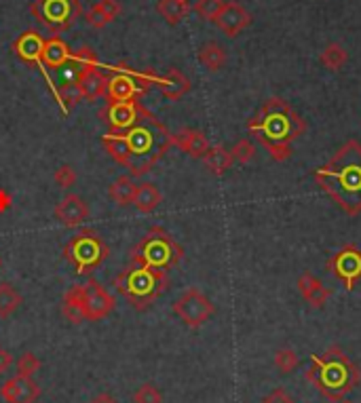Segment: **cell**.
Segmentation results:
<instances>
[{
  "instance_id": "1",
  "label": "cell",
  "mask_w": 361,
  "mask_h": 403,
  "mask_svg": "<svg viewBox=\"0 0 361 403\" xmlns=\"http://www.w3.org/2000/svg\"><path fill=\"white\" fill-rule=\"evenodd\" d=\"M101 144L131 178H142L165 157L171 146V131L150 112L125 131L101 135Z\"/></svg>"
},
{
  "instance_id": "2",
  "label": "cell",
  "mask_w": 361,
  "mask_h": 403,
  "mask_svg": "<svg viewBox=\"0 0 361 403\" xmlns=\"http://www.w3.org/2000/svg\"><path fill=\"white\" fill-rule=\"evenodd\" d=\"M317 186L346 216L361 214V144L344 142L336 155L313 171Z\"/></svg>"
},
{
  "instance_id": "3",
  "label": "cell",
  "mask_w": 361,
  "mask_h": 403,
  "mask_svg": "<svg viewBox=\"0 0 361 403\" xmlns=\"http://www.w3.org/2000/svg\"><path fill=\"white\" fill-rule=\"evenodd\" d=\"M247 131L262 144L273 161H287L292 157V142L306 131L304 119L281 97H271L249 121Z\"/></svg>"
},
{
  "instance_id": "4",
  "label": "cell",
  "mask_w": 361,
  "mask_h": 403,
  "mask_svg": "<svg viewBox=\"0 0 361 403\" xmlns=\"http://www.w3.org/2000/svg\"><path fill=\"white\" fill-rule=\"evenodd\" d=\"M112 287L125 295L131 309L144 313L157 302L169 287L167 271L150 268L142 264H129L112 279Z\"/></svg>"
},
{
  "instance_id": "5",
  "label": "cell",
  "mask_w": 361,
  "mask_h": 403,
  "mask_svg": "<svg viewBox=\"0 0 361 403\" xmlns=\"http://www.w3.org/2000/svg\"><path fill=\"white\" fill-rule=\"evenodd\" d=\"M311 363L308 380H313L319 391L334 401L342 399V395L353 391L359 382V370L340 348H330L324 357H311Z\"/></svg>"
},
{
  "instance_id": "6",
  "label": "cell",
  "mask_w": 361,
  "mask_h": 403,
  "mask_svg": "<svg viewBox=\"0 0 361 403\" xmlns=\"http://www.w3.org/2000/svg\"><path fill=\"white\" fill-rule=\"evenodd\" d=\"M184 258V247L161 226H152L146 237L131 249V264H142L159 271H169Z\"/></svg>"
},
{
  "instance_id": "7",
  "label": "cell",
  "mask_w": 361,
  "mask_h": 403,
  "mask_svg": "<svg viewBox=\"0 0 361 403\" xmlns=\"http://www.w3.org/2000/svg\"><path fill=\"white\" fill-rule=\"evenodd\" d=\"M112 74L108 76L106 99L108 102H140L150 91L152 85H157V72H135L125 64L106 66Z\"/></svg>"
},
{
  "instance_id": "8",
  "label": "cell",
  "mask_w": 361,
  "mask_h": 403,
  "mask_svg": "<svg viewBox=\"0 0 361 403\" xmlns=\"http://www.w3.org/2000/svg\"><path fill=\"white\" fill-rule=\"evenodd\" d=\"M64 256L74 264L76 275L83 277V275H91L101 262L108 260L110 247L93 230H85L70 239V243L64 247Z\"/></svg>"
},
{
  "instance_id": "9",
  "label": "cell",
  "mask_w": 361,
  "mask_h": 403,
  "mask_svg": "<svg viewBox=\"0 0 361 403\" xmlns=\"http://www.w3.org/2000/svg\"><path fill=\"white\" fill-rule=\"evenodd\" d=\"M30 13L49 32L60 34L70 30L83 15L78 0H32Z\"/></svg>"
},
{
  "instance_id": "10",
  "label": "cell",
  "mask_w": 361,
  "mask_h": 403,
  "mask_svg": "<svg viewBox=\"0 0 361 403\" xmlns=\"http://www.w3.org/2000/svg\"><path fill=\"white\" fill-rule=\"evenodd\" d=\"M174 313L180 317V321L184 325L196 329V327H201L203 323H208L214 317L216 307L201 289L190 287L174 302Z\"/></svg>"
},
{
  "instance_id": "11",
  "label": "cell",
  "mask_w": 361,
  "mask_h": 403,
  "mask_svg": "<svg viewBox=\"0 0 361 403\" xmlns=\"http://www.w3.org/2000/svg\"><path fill=\"white\" fill-rule=\"evenodd\" d=\"M326 266L351 291L361 279V249L357 245H344L328 260Z\"/></svg>"
},
{
  "instance_id": "12",
  "label": "cell",
  "mask_w": 361,
  "mask_h": 403,
  "mask_svg": "<svg viewBox=\"0 0 361 403\" xmlns=\"http://www.w3.org/2000/svg\"><path fill=\"white\" fill-rule=\"evenodd\" d=\"M117 307L115 295L101 285L97 279H89L83 285V311H85V321H101L106 319Z\"/></svg>"
},
{
  "instance_id": "13",
  "label": "cell",
  "mask_w": 361,
  "mask_h": 403,
  "mask_svg": "<svg viewBox=\"0 0 361 403\" xmlns=\"http://www.w3.org/2000/svg\"><path fill=\"white\" fill-rule=\"evenodd\" d=\"M150 110H146L140 102H108V106L99 112V119L108 121V131H125L140 123Z\"/></svg>"
},
{
  "instance_id": "14",
  "label": "cell",
  "mask_w": 361,
  "mask_h": 403,
  "mask_svg": "<svg viewBox=\"0 0 361 403\" xmlns=\"http://www.w3.org/2000/svg\"><path fill=\"white\" fill-rule=\"evenodd\" d=\"M40 60H42V76L51 87V72H58L72 62V49L60 34H53L44 38Z\"/></svg>"
},
{
  "instance_id": "15",
  "label": "cell",
  "mask_w": 361,
  "mask_h": 403,
  "mask_svg": "<svg viewBox=\"0 0 361 403\" xmlns=\"http://www.w3.org/2000/svg\"><path fill=\"white\" fill-rule=\"evenodd\" d=\"M106 87H108V76L101 72L99 66L76 68V89L81 99L97 102V99L106 97Z\"/></svg>"
},
{
  "instance_id": "16",
  "label": "cell",
  "mask_w": 361,
  "mask_h": 403,
  "mask_svg": "<svg viewBox=\"0 0 361 403\" xmlns=\"http://www.w3.org/2000/svg\"><path fill=\"white\" fill-rule=\"evenodd\" d=\"M251 22H253V17H251V13H249L245 7H241L239 3H224L222 11L218 13V17H216L214 24H216L226 36L235 38V36H239L245 28H249Z\"/></svg>"
},
{
  "instance_id": "17",
  "label": "cell",
  "mask_w": 361,
  "mask_h": 403,
  "mask_svg": "<svg viewBox=\"0 0 361 403\" xmlns=\"http://www.w3.org/2000/svg\"><path fill=\"white\" fill-rule=\"evenodd\" d=\"M40 386L34 382V378L26 376H13L3 386H0V395L7 403H34L40 397Z\"/></svg>"
},
{
  "instance_id": "18",
  "label": "cell",
  "mask_w": 361,
  "mask_h": 403,
  "mask_svg": "<svg viewBox=\"0 0 361 403\" xmlns=\"http://www.w3.org/2000/svg\"><path fill=\"white\" fill-rule=\"evenodd\" d=\"M87 218H89V205L78 194H68L56 205V220H60L68 228H76L85 224Z\"/></svg>"
},
{
  "instance_id": "19",
  "label": "cell",
  "mask_w": 361,
  "mask_h": 403,
  "mask_svg": "<svg viewBox=\"0 0 361 403\" xmlns=\"http://www.w3.org/2000/svg\"><path fill=\"white\" fill-rule=\"evenodd\" d=\"M298 291L304 298V302L311 309H324L326 302L330 300L332 291L324 285L319 277H315L311 271H302L298 277Z\"/></svg>"
},
{
  "instance_id": "20",
  "label": "cell",
  "mask_w": 361,
  "mask_h": 403,
  "mask_svg": "<svg viewBox=\"0 0 361 403\" xmlns=\"http://www.w3.org/2000/svg\"><path fill=\"white\" fill-rule=\"evenodd\" d=\"M42 44H44V38L36 30H26L13 42V53L22 62H26L30 66H36V70H40V74H42V60H40V55H42Z\"/></svg>"
},
{
  "instance_id": "21",
  "label": "cell",
  "mask_w": 361,
  "mask_h": 403,
  "mask_svg": "<svg viewBox=\"0 0 361 403\" xmlns=\"http://www.w3.org/2000/svg\"><path fill=\"white\" fill-rule=\"evenodd\" d=\"M171 146H178L182 153H186L192 159H203L210 150V142L203 131L199 129H180L178 133H171Z\"/></svg>"
},
{
  "instance_id": "22",
  "label": "cell",
  "mask_w": 361,
  "mask_h": 403,
  "mask_svg": "<svg viewBox=\"0 0 361 403\" xmlns=\"http://www.w3.org/2000/svg\"><path fill=\"white\" fill-rule=\"evenodd\" d=\"M157 87L159 91L163 93L165 99H171V102H176V99H182L188 91H190V78L184 76L178 68H169L163 76L157 78Z\"/></svg>"
},
{
  "instance_id": "23",
  "label": "cell",
  "mask_w": 361,
  "mask_h": 403,
  "mask_svg": "<svg viewBox=\"0 0 361 403\" xmlns=\"http://www.w3.org/2000/svg\"><path fill=\"white\" fill-rule=\"evenodd\" d=\"M121 11H123V7H121L119 0H99V3H95L87 11L85 19H87L89 26L101 30V28H106L108 24H112L121 15Z\"/></svg>"
},
{
  "instance_id": "24",
  "label": "cell",
  "mask_w": 361,
  "mask_h": 403,
  "mask_svg": "<svg viewBox=\"0 0 361 403\" xmlns=\"http://www.w3.org/2000/svg\"><path fill=\"white\" fill-rule=\"evenodd\" d=\"M161 200H163L161 190L150 182H144V184H137L131 205H135V209L142 212V214H152L161 205Z\"/></svg>"
},
{
  "instance_id": "25",
  "label": "cell",
  "mask_w": 361,
  "mask_h": 403,
  "mask_svg": "<svg viewBox=\"0 0 361 403\" xmlns=\"http://www.w3.org/2000/svg\"><path fill=\"white\" fill-rule=\"evenodd\" d=\"M62 315L66 321L72 325H78L85 321V311H83V285H72L64 293V305H62Z\"/></svg>"
},
{
  "instance_id": "26",
  "label": "cell",
  "mask_w": 361,
  "mask_h": 403,
  "mask_svg": "<svg viewBox=\"0 0 361 403\" xmlns=\"http://www.w3.org/2000/svg\"><path fill=\"white\" fill-rule=\"evenodd\" d=\"M199 62L210 72H218L226 66V49L216 40L203 42L199 46Z\"/></svg>"
},
{
  "instance_id": "27",
  "label": "cell",
  "mask_w": 361,
  "mask_h": 403,
  "mask_svg": "<svg viewBox=\"0 0 361 403\" xmlns=\"http://www.w3.org/2000/svg\"><path fill=\"white\" fill-rule=\"evenodd\" d=\"M203 163H205V167H208L210 173L224 175L233 167L235 159H233L228 148H224V146H210V150L203 157Z\"/></svg>"
},
{
  "instance_id": "28",
  "label": "cell",
  "mask_w": 361,
  "mask_h": 403,
  "mask_svg": "<svg viewBox=\"0 0 361 403\" xmlns=\"http://www.w3.org/2000/svg\"><path fill=\"white\" fill-rule=\"evenodd\" d=\"M190 3L188 0H159L157 3V11L159 15L169 24V26H178L180 22H184L190 13Z\"/></svg>"
},
{
  "instance_id": "29",
  "label": "cell",
  "mask_w": 361,
  "mask_h": 403,
  "mask_svg": "<svg viewBox=\"0 0 361 403\" xmlns=\"http://www.w3.org/2000/svg\"><path fill=\"white\" fill-rule=\"evenodd\" d=\"M135 188H137V184L133 182V178H131V175H121V178H117V180L110 184L108 194H110V198L115 200L117 205L127 207V205H131V203H133Z\"/></svg>"
},
{
  "instance_id": "30",
  "label": "cell",
  "mask_w": 361,
  "mask_h": 403,
  "mask_svg": "<svg viewBox=\"0 0 361 403\" xmlns=\"http://www.w3.org/2000/svg\"><path fill=\"white\" fill-rule=\"evenodd\" d=\"M319 62H321V66L326 70L338 72L349 62V53H346V49L340 42H330V44H326V49L321 51Z\"/></svg>"
},
{
  "instance_id": "31",
  "label": "cell",
  "mask_w": 361,
  "mask_h": 403,
  "mask_svg": "<svg viewBox=\"0 0 361 403\" xmlns=\"http://www.w3.org/2000/svg\"><path fill=\"white\" fill-rule=\"evenodd\" d=\"M22 293L11 283H0V319H9L22 307Z\"/></svg>"
},
{
  "instance_id": "32",
  "label": "cell",
  "mask_w": 361,
  "mask_h": 403,
  "mask_svg": "<svg viewBox=\"0 0 361 403\" xmlns=\"http://www.w3.org/2000/svg\"><path fill=\"white\" fill-rule=\"evenodd\" d=\"M222 7H224V0H196L192 11L205 22H216Z\"/></svg>"
},
{
  "instance_id": "33",
  "label": "cell",
  "mask_w": 361,
  "mask_h": 403,
  "mask_svg": "<svg viewBox=\"0 0 361 403\" xmlns=\"http://www.w3.org/2000/svg\"><path fill=\"white\" fill-rule=\"evenodd\" d=\"M298 355H296V350L294 348H279L275 352V368L281 372V374H292L296 368H298Z\"/></svg>"
},
{
  "instance_id": "34",
  "label": "cell",
  "mask_w": 361,
  "mask_h": 403,
  "mask_svg": "<svg viewBox=\"0 0 361 403\" xmlns=\"http://www.w3.org/2000/svg\"><path fill=\"white\" fill-rule=\"evenodd\" d=\"M131 401L133 403H163V393L154 384L144 382L142 386L135 388V393L131 395Z\"/></svg>"
},
{
  "instance_id": "35",
  "label": "cell",
  "mask_w": 361,
  "mask_h": 403,
  "mask_svg": "<svg viewBox=\"0 0 361 403\" xmlns=\"http://www.w3.org/2000/svg\"><path fill=\"white\" fill-rule=\"evenodd\" d=\"M230 155H233V159L237 161V163H249V161H253V157H255V146L247 139V137H243V139H239L233 148H230Z\"/></svg>"
},
{
  "instance_id": "36",
  "label": "cell",
  "mask_w": 361,
  "mask_h": 403,
  "mask_svg": "<svg viewBox=\"0 0 361 403\" xmlns=\"http://www.w3.org/2000/svg\"><path fill=\"white\" fill-rule=\"evenodd\" d=\"M40 370V359L34 355V352H24V355L17 359V376H26L32 378L36 372Z\"/></svg>"
},
{
  "instance_id": "37",
  "label": "cell",
  "mask_w": 361,
  "mask_h": 403,
  "mask_svg": "<svg viewBox=\"0 0 361 403\" xmlns=\"http://www.w3.org/2000/svg\"><path fill=\"white\" fill-rule=\"evenodd\" d=\"M76 169L72 167V165H62L58 171H56V175H53V180H56V184L62 188V190H68V188H72L74 184H76Z\"/></svg>"
},
{
  "instance_id": "38",
  "label": "cell",
  "mask_w": 361,
  "mask_h": 403,
  "mask_svg": "<svg viewBox=\"0 0 361 403\" xmlns=\"http://www.w3.org/2000/svg\"><path fill=\"white\" fill-rule=\"evenodd\" d=\"M262 403H296L294 401V397L285 391V388H273L265 399H262Z\"/></svg>"
},
{
  "instance_id": "39",
  "label": "cell",
  "mask_w": 361,
  "mask_h": 403,
  "mask_svg": "<svg viewBox=\"0 0 361 403\" xmlns=\"http://www.w3.org/2000/svg\"><path fill=\"white\" fill-rule=\"evenodd\" d=\"M11 366H13V355H11V352H9L7 348L0 346V374L9 372Z\"/></svg>"
},
{
  "instance_id": "40",
  "label": "cell",
  "mask_w": 361,
  "mask_h": 403,
  "mask_svg": "<svg viewBox=\"0 0 361 403\" xmlns=\"http://www.w3.org/2000/svg\"><path fill=\"white\" fill-rule=\"evenodd\" d=\"M9 207H11V194L7 190L0 188V214L7 212Z\"/></svg>"
},
{
  "instance_id": "41",
  "label": "cell",
  "mask_w": 361,
  "mask_h": 403,
  "mask_svg": "<svg viewBox=\"0 0 361 403\" xmlns=\"http://www.w3.org/2000/svg\"><path fill=\"white\" fill-rule=\"evenodd\" d=\"M89 403H119V401L110 393H97Z\"/></svg>"
},
{
  "instance_id": "42",
  "label": "cell",
  "mask_w": 361,
  "mask_h": 403,
  "mask_svg": "<svg viewBox=\"0 0 361 403\" xmlns=\"http://www.w3.org/2000/svg\"><path fill=\"white\" fill-rule=\"evenodd\" d=\"M338 403H351V401H344V399H338Z\"/></svg>"
},
{
  "instance_id": "43",
  "label": "cell",
  "mask_w": 361,
  "mask_h": 403,
  "mask_svg": "<svg viewBox=\"0 0 361 403\" xmlns=\"http://www.w3.org/2000/svg\"><path fill=\"white\" fill-rule=\"evenodd\" d=\"M0 268H3V258H0Z\"/></svg>"
}]
</instances>
